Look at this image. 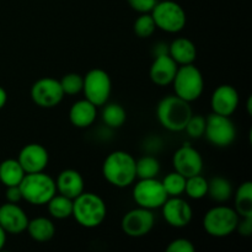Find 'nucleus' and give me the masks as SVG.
Returning a JSON list of instances; mask_svg holds the SVG:
<instances>
[{
	"label": "nucleus",
	"mask_w": 252,
	"mask_h": 252,
	"mask_svg": "<svg viewBox=\"0 0 252 252\" xmlns=\"http://www.w3.org/2000/svg\"><path fill=\"white\" fill-rule=\"evenodd\" d=\"M83 78V93L86 100L96 107H101L108 102L112 91V81L107 71L100 68L91 69Z\"/></svg>",
	"instance_id": "obj_8"
},
{
	"label": "nucleus",
	"mask_w": 252,
	"mask_h": 252,
	"mask_svg": "<svg viewBox=\"0 0 252 252\" xmlns=\"http://www.w3.org/2000/svg\"><path fill=\"white\" fill-rule=\"evenodd\" d=\"M17 160L26 174H34L44 171L48 166L49 154L43 145L38 143H30L20 150Z\"/></svg>",
	"instance_id": "obj_15"
},
{
	"label": "nucleus",
	"mask_w": 252,
	"mask_h": 252,
	"mask_svg": "<svg viewBox=\"0 0 252 252\" xmlns=\"http://www.w3.org/2000/svg\"><path fill=\"white\" fill-rule=\"evenodd\" d=\"M26 172L17 159H6L0 162V182L5 187L19 186Z\"/></svg>",
	"instance_id": "obj_23"
},
{
	"label": "nucleus",
	"mask_w": 252,
	"mask_h": 252,
	"mask_svg": "<svg viewBox=\"0 0 252 252\" xmlns=\"http://www.w3.org/2000/svg\"><path fill=\"white\" fill-rule=\"evenodd\" d=\"M48 212L54 219H66L71 217L73 213V199L63 196V194H54L47 203Z\"/></svg>",
	"instance_id": "obj_27"
},
{
	"label": "nucleus",
	"mask_w": 252,
	"mask_h": 252,
	"mask_svg": "<svg viewBox=\"0 0 252 252\" xmlns=\"http://www.w3.org/2000/svg\"><path fill=\"white\" fill-rule=\"evenodd\" d=\"M102 175L106 181L118 189H126L137 179L135 159L127 152L115 150L106 157L102 164Z\"/></svg>",
	"instance_id": "obj_1"
},
{
	"label": "nucleus",
	"mask_w": 252,
	"mask_h": 252,
	"mask_svg": "<svg viewBox=\"0 0 252 252\" xmlns=\"http://www.w3.org/2000/svg\"><path fill=\"white\" fill-rule=\"evenodd\" d=\"M239 102L240 97L238 90L229 84L219 85L212 94L211 107L217 115L231 117L238 108Z\"/></svg>",
	"instance_id": "obj_17"
},
{
	"label": "nucleus",
	"mask_w": 252,
	"mask_h": 252,
	"mask_svg": "<svg viewBox=\"0 0 252 252\" xmlns=\"http://www.w3.org/2000/svg\"><path fill=\"white\" fill-rule=\"evenodd\" d=\"M57 193L63 194L68 198H76L85 189V182L81 174L76 170L66 169L58 175L56 180Z\"/></svg>",
	"instance_id": "obj_19"
},
{
	"label": "nucleus",
	"mask_w": 252,
	"mask_h": 252,
	"mask_svg": "<svg viewBox=\"0 0 252 252\" xmlns=\"http://www.w3.org/2000/svg\"><path fill=\"white\" fill-rule=\"evenodd\" d=\"M105 105L106 106L103 107L102 113H101L103 123L108 128H112V129L122 127L125 125L126 120H127V112H126L125 107L116 102H106Z\"/></svg>",
	"instance_id": "obj_26"
},
{
	"label": "nucleus",
	"mask_w": 252,
	"mask_h": 252,
	"mask_svg": "<svg viewBox=\"0 0 252 252\" xmlns=\"http://www.w3.org/2000/svg\"><path fill=\"white\" fill-rule=\"evenodd\" d=\"M204 129H206V117L201 115H192L185 127L187 134L193 139L203 137Z\"/></svg>",
	"instance_id": "obj_33"
},
{
	"label": "nucleus",
	"mask_w": 252,
	"mask_h": 252,
	"mask_svg": "<svg viewBox=\"0 0 252 252\" xmlns=\"http://www.w3.org/2000/svg\"><path fill=\"white\" fill-rule=\"evenodd\" d=\"M240 217L235 209L223 203L208 209L203 217V229L213 238H225L236 230Z\"/></svg>",
	"instance_id": "obj_6"
},
{
	"label": "nucleus",
	"mask_w": 252,
	"mask_h": 252,
	"mask_svg": "<svg viewBox=\"0 0 252 252\" xmlns=\"http://www.w3.org/2000/svg\"><path fill=\"white\" fill-rule=\"evenodd\" d=\"M234 209L240 218L252 217V184L246 181L238 187L234 196Z\"/></svg>",
	"instance_id": "obj_25"
},
{
	"label": "nucleus",
	"mask_w": 252,
	"mask_h": 252,
	"mask_svg": "<svg viewBox=\"0 0 252 252\" xmlns=\"http://www.w3.org/2000/svg\"><path fill=\"white\" fill-rule=\"evenodd\" d=\"M161 209L165 221L174 228H185L193 218L191 204L181 198V196L169 197L161 206Z\"/></svg>",
	"instance_id": "obj_14"
},
{
	"label": "nucleus",
	"mask_w": 252,
	"mask_h": 252,
	"mask_svg": "<svg viewBox=\"0 0 252 252\" xmlns=\"http://www.w3.org/2000/svg\"><path fill=\"white\" fill-rule=\"evenodd\" d=\"M29 217L17 203H6L0 206V226L6 234L17 235L26 231Z\"/></svg>",
	"instance_id": "obj_16"
},
{
	"label": "nucleus",
	"mask_w": 252,
	"mask_h": 252,
	"mask_svg": "<svg viewBox=\"0 0 252 252\" xmlns=\"http://www.w3.org/2000/svg\"><path fill=\"white\" fill-rule=\"evenodd\" d=\"M193 115L191 105L176 95H169L158 103L157 117L161 127L170 132H182Z\"/></svg>",
	"instance_id": "obj_3"
},
{
	"label": "nucleus",
	"mask_w": 252,
	"mask_h": 252,
	"mask_svg": "<svg viewBox=\"0 0 252 252\" xmlns=\"http://www.w3.org/2000/svg\"><path fill=\"white\" fill-rule=\"evenodd\" d=\"M19 187L22 199L32 206H46L57 193L56 181L43 171L26 174Z\"/></svg>",
	"instance_id": "obj_4"
},
{
	"label": "nucleus",
	"mask_w": 252,
	"mask_h": 252,
	"mask_svg": "<svg viewBox=\"0 0 252 252\" xmlns=\"http://www.w3.org/2000/svg\"><path fill=\"white\" fill-rule=\"evenodd\" d=\"M169 198L165 192L161 181L155 179H139L133 187V199L138 207L145 209L161 208L165 201Z\"/></svg>",
	"instance_id": "obj_10"
},
{
	"label": "nucleus",
	"mask_w": 252,
	"mask_h": 252,
	"mask_svg": "<svg viewBox=\"0 0 252 252\" xmlns=\"http://www.w3.org/2000/svg\"><path fill=\"white\" fill-rule=\"evenodd\" d=\"M233 185L225 177L216 176L208 181L207 196L217 203L221 204L228 202L233 197Z\"/></svg>",
	"instance_id": "obj_24"
},
{
	"label": "nucleus",
	"mask_w": 252,
	"mask_h": 252,
	"mask_svg": "<svg viewBox=\"0 0 252 252\" xmlns=\"http://www.w3.org/2000/svg\"><path fill=\"white\" fill-rule=\"evenodd\" d=\"M64 95L74 96L83 91L84 78L78 73H68L59 80Z\"/></svg>",
	"instance_id": "obj_31"
},
{
	"label": "nucleus",
	"mask_w": 252,
	"mask_h": 252,
	"mask_svg": "<svg viewBox=\"0 0 252 252\" xmlns=\"http://www.w3.org/2000/svg\"><path fill=\"white\" fill-rule=\"evenodd\" d=\"M137 179H155L160 172V162L154 155H144L135 160Z\"/></svg>",
	"instance_id": "obj_28"
},
{
	"label": "nucleus",
	"mask_w": 252,
	"mask_h": 252,
	"mask_svg": "<svg viewBox=\"0 0 252 252\" xmlns=\"http://www.w3.org/2000/svg\"><path fill=\"white\" fill-rule=\"evenodd\" d=\"M157 29L167 33H177L186 26L187 16L184 7L172 0L158 1L150 12Z\"/></svg>",
	"instance_id": "obj_7"
},
{
	"label": "nucleus",
	"mask_w": 252,
	"mask_h": 252,
	"mask_svg": "<svg viewBox=\"0 0 252 252\" xmlns=\"http://www.w3.org/2000/svg\"><path fill=\"white\" fill-rule=\"evenodd\" d=\"M133 30L134 33L137 34L139 38H149L157 30L155 22L153 20L150 14H142L133 25Z\"/></svg>",
	"instance_id": "obj_32"
},
{
	"label": "nucleus",
	"mask_w": 252,
	"mask_h": 252,
	"mask_svg": "<svg viewBox=\"0 0 252 252\" xmlns=\"http://www.w3.org/2000/svg\"><path fill=\"white\" fill-rule=\"evenodd\" d=\"M29 235L37 243H47L56 234V225L46 217H37L29 220L26 228Z\"/></svg>",
	"instance_id": "obj_22"
},
{
	"label": "nucleus",
	"mask_w": 252,
	"mask_h": 252,
	"mask_svg": "<svg viewBox=\"0 0 252 252\" xmlns=\"http://www.w3.org/2000/svg\"><path fill=\"white\" fill-rule=\"evenodd\" d=\"M5 198H6V202H10V203H19L20 201H22V194H21V191H20V187L19 186L6 187Z\"/></svg>",
	"instance_id": "obj_36"
},
{
	"label": "nucleus",
	"mask_w": 252,
	"mask_h": 252,
	"mask_svg": "<svg viewBox=\"0 0 252 252\" xmlns=\"http://www.w3.org/2000/svg\"><path fill=\"white\" fill-rule=\"evenodd\" d=\"M34 105L42 108H53L64 98L63 89L59 80L54 78H41L34 81L30 91Z\"/></svg>",
	"instance_id": "obj_11"
},
{
	"label": "nucleus",
	"mask_w": 252,
	"mask_h": 252,
	"mask_svg": "<svg viewBox=\"0 0 252 252\" xmlns=\"http://www.w3.org/2000/svg\"><path fill=\"white\" fill-rule=\"evenodd\" d=\"M107 207L98 194L85 192L73 199V213L76 223L86 229L97 228L105 221Z\"/></svg>",
	"instance_id": "obj_2"
},
{
	"label": "nucleus",
	"mask_w": 252,
	"mask_h": 252,
	"mask_svg": "<svg viewBox=\"0 0 252 252\" xmlns=\"http://www.w3.org/2000/svg\"><path fill=\"white\" fill-rule=\"evenodd\" d=\"M194 251H196V248H194L193 243L184 238L175 239V240H172L166 248V252H194Z\"/></svg>",
	"instance_id": "obj_34"
},
{
	"label": "nucleus",
	"mask_w": 252,
	"mask_h": 252,
	"mask_svg": "<svg viewBox=\"0 0 252 252\" xmlns=\"http://www.w3.org/2000/svg\"><path fill=\"white\" fill-rule=\"evenodd\" d=\"M97 118V107L84 98L71 105L69 110V121L76 128H88Z\"/></svg>",
	"instance_id": "obj_20"
},
{
	"label": "nucleus",
	"mask_w": 252,
	"mask_h": 252,
	"mask_svg": "<svg viewBox=\"0 0 252 252\" xmlns=\"http://www.w3.org/2000/svg\"><path fill=\"white\" fill-rule=\"evenodd\" d=\"M165 192L169 197H179L185 193V186H186V177L180 175L179 172L174 171L167 174L161 181Z\"/></svg>",
	"instance_id": "obj_30"
},
{
	"label": "nucleus",
	"mask_w": 252,
	"mask_h": 252,
	"mask_svg": "<svg viewBox=\"0 0 252 252\" xmlns=\"http://www.w3.org/2000/svg\"><path fill=\"white\" fill-rule=\"evenodd\" d=\"M177 69V63L167 53L155 56L149 69V78L158 86L171 85Z\"/></svg>",
	"instance_id": "obj_18"
},
{
	"label": "nucleus",
	"mask_w": 252,
	"mask_h": 252,
	"mask_svg": "<svg viewBox=\"0 0 252 252\" xmlns=\"http://www.w3.org/2000/svg\"><path fill=\"white\" fill-rule=\"evenodd\" d=\"M167 54L176 62L177 65H186L194 63L197 58V48L191 39L179 37L169 44Z\"/></svg>",
	"instance_id": "obj_21"
},
{
	"label": "nucleus",
	"mask_w": 252,
	"mask_h": 252,
	"mask_svg": "<svg viewBox=\"0 0 252 252\" xmlns=\"http://www.w3.org/2000/svg\"><path fill=\"white\" fill-rule=\"evenodd\" d=\"M236 230L243 236H250L252 234V217L250 218H240Z\"/></svg>",
	"instance_id": "obj_37"
},
{
	"label": "nucleus",
	"mask_w": 252,
	"mask_h": 252,
	"mask_svg": "<svg viewBox=\"0 0 252 252\" xmlns=\"http://www.w3.org/2000/svg\"><path fill=\"white\" fill-rule=\"evenodd\" d=\"M5 243H6V233L0 226V250H2V248L5 246Z\"/></svg>",
	"instance_id": "obj_39"
},
{
	"label": "nucleus",
	"mask_w": 252,
	"mask_h": 252,
	"mask_svg": "<svg viewBox=\"0 0 252 252\" xmlns=\"http://www.w3.org/2000/svg\"><path fill=\"white\" fill-rule=\"evenodd\" d=\"M251 103H252V97L250 96V97L248 98V103H246V106H248V113L250 116H251V113H252V108H251L252 105H251Z\"/></svg>",
	"instance_id": "obj_40"
},
{
	"label": "nucleus",
	"mask_w": 252,
	"mask_h": 252,
	"mask_svg": "<svg viewBox=\"0 0 252 252\" xmlns=\"http://www.w3.org/2000/svg\"><path fill=\"white\" fill-rule=\"evenodd\" d=\"M7 101V93L2 86H0V110L6 105Z\"/></svg>",
	"instance_id": "obj_38"
},
{
	"label": "nucleus",
	"mask_w": 252,
	"mask_h": 252,
	"mask_svg": "<svg viewBox=\"0 0 252 252\" xmlns=\"http://www.w3.org/2000/svg\"><path fill=\"white\" fill-rule=\"evenodd\" d=\"M129 6L139 14H150L158 0H127Z\"/></svg>",
	"instance_id": "obj_35"
},
{
	"label": "nucleus",
	"mask_w": 252,
	"mask_h": 252,
	"mask_svg": "<svg viewBox=\"0 0 252 252\" xmlns=\"http://www.w3.org/2000/svg\"><path fill=\"white\" fill-rule=\"evenodd\" d=\"M155 216L150 209L137 207L123 216L121 228L126 235L130 238H142L149 234L154 228Z\"/></svg>",
	"instance_id": "obj_12"
},
{
	"label": "nucleus",
	"mask_w": 252,
	"mask_h": 252,
	"mask_svg": "<svg viewBox=\"0 0 252 252\" xmlns=\"http://www.w3.org/2000/svg\"><path fill=\"white\" fill-rule=\"evenodd\" d=\"M208 192V180L204 179L202 174L187 177L185 193L192 199H202Z\"/></svg>",
	"instance_id": "obj_29"
},
{
	"label": "nucleus",
	"mask_w": 252,
	"mask_h": 252,
	"mask_svg": "<svg viewBox=\"0 0 252 252\" xmlns=\"http://www.w3.org/2000/svg\"><path fill=\"white\" fill-rule=\"evenodd\" d=\"M204 135L214 147L225 148L233 144L236 139V127L228 116L211 113L206 117Z\"/></svg>",
	"instance_id": "obj_9"
},
{
	"label": "nucleus",
	"mask_w": 252,
	"mask_h": 252,
	"mask_svg": "<svg viewBox=\"0 0 252 252\" xmlns=\"http://www.w3.org/2000/svg\"><path fill=\"white\" fill-rule=\"evenodd\" d=\"M172 165L175 171L184 177H191L202 174L203 170V158L197 149L189 143H185L175 152L172 158Z\"/></svg>",
	"instance_id": "obj_13"
},
{
	"label": "nucleus",
	"mask_w": 252,
	"mask_h": 252,
	"mask_svg": "<svg viewBox=\"0 0 252 252\" xmlns=\"http://www.w3.org/2000/svg\"><path fill=\"white\" fill-rule=\"evenodd\" d=\"M172 85L175 95L191 103L198 100L203 94V74L196 65H193V63L180 65L172 80Z\"/></svg>",
	"instance_id": "obj_5"
}]
</instances>
